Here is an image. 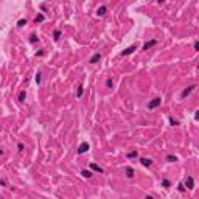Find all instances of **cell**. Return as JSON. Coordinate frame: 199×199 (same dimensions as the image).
Listing matches in <instances>:
<instances>
[{
    "label": "cell",
    "mask_w": 199,
    "mask_h": 199,
    "mask_svg": "<svg viewBox=\"0 0 199 199\" xmlns=\"http://www.w3.org/2000/svg\"><path fill=\"white\" fill-rule=\"evenodd\" d=\"M196 87H198L196 84H191V86H188V87H187V89H184L182 92H180V98H187V97H188L193 90L196 89Z\"/></svg>",
    "instance_id": "cell-1"
},
{
    "label": "cell",
    "mask_w": 199,
    "mask_h": 199,
    "mask_svg": "<svg viewBox=\"0 0 199 199\" xmlns=\"http://www.w3.org/2000/svg\"><path fill=\"white\" fill-rule=\"evenodd\" d=\"M160 104H162V98H154L148 103V109H156V107H159Z\"/></svg>",
    "instance_id": "cell-2"
},
{
    "label": "cell",
    "mask_w": 199,
    "mask_h": 199,
    "mask_svg": "<svg viewBox=\"0 0 199 199\" xmlns=\"http://www.w3.org/2000/svg\"><path fill=\"white\" fill-rule=\"evenodd\" d=\"M89 148H90L89 143H87V142H83V143L78 146V154H84V153H87V151H89Z\"/></svg>",
    "instance_id": "cell-3"
},
{
    "label": "cell",
    "mask_w": 199,
    "mask_h": 199,
    "mask_svg": "<svg viewBox=\"0 0 199 199\" xmlns=\"http://www.w3.org/2000/svg\"><path fill=\"white\" fill-rule=\"evenodd\" d=\"M135 50H137V47H135V45H131V47H128L126 50L121 51V56H129V55H132Z\"/></svg>",
    "instance_id": "cell-4"
},
{
    "label": "cell",
    "mask_w": 199,
    "mask_h": 199,
    "mask_svg": "<svg viewBox=\"0 0 199 199\" xmlns=\"http://www.w3.org/2000/svg\"><path fill=\"white\" fill-rule=\"evenodd\" d=\"M184 185H187L188 190H193V188H195V179H193L191 176H187V180H185Z\"/></svg>",
    "instance_id": "cell-5"
},
{
    "label": "cell",
    "mask_w": 199,
    "mask_h": 199,
    "mask_svg": "<svg viewBox=\"0 0 199 199\" xmlns=\"http://www.w3.org/2000/svg\"><path fill=\"white\" fill-rule=\"evenodd\" d=\"M157 44V40L156 39H153V40H148V42H145V45H143V50L146 51V50H149L151 48V47H154Z\"/></svg>",
    "instance_id": "cell-6"
},
{
    "label": "cell",
    "mask_w": 199,
    "mask_h": 199,
    "mask_svg": "<svg viewBox=\"0 0 199 199\" xmlns=\"http://www.w3.org/2000/svg\"><path fill=\"white\" fill-rule=\"evenodd\" d=\"M140 163H142L143 166H151V165H153V160L146 159V157H142V159H140Z\"/></svg>",
    "instance_id": "cell-7"
},
{
    "label": "cell",
    "mask_w": 199,
    "mask_h": 199,
    "mask_svg": "<svg viewBox=\"0 0 199 199\" xmlns=\"http://www.w3.org/2000/svg\"><path fill=\"white\" fill-rule=\"evenodd\" d=\"M107 13V6H104V5H101L98 9H97V16H104Z\"/></svg>",
    "instance_id": "cell-8"
},
{
    "label": "cell",
    "mask_w": 199,
    "mask_h": 199,
    "mask_svg": "<svg viewBox=\"0 0 199 199\" xmlns=\"http://www.w3.org/2000/svg\"><path fill=\"white\" fill-rule=\"evenodd\" d=\"M100 59H101V55H100V53H95V55H93L90 59H89V62H90V64H97Z\"/></svg>",
    "instance_id": "cell-9"
},
{
    "label": "cell",
    "mask_w": 199,
    "mask_h": 199,
    "mask_svg": "<svg viewBox=\"0 0 199 199\" xmlns=\"http://www.w3.org/2000/svg\"><path fill=\"white\" fill-rule=\"evenodd\" d=\"M90 169H93V171H97V173H104V169L100 165H97V163H90Z\"/></svg>",
    "instance_id": "cell-10"
},
{
    "label": "cell",
    "mask_w": 199,
    "mask_h": 199,
    "mask_svg": "<svg viewBox=\"0 0 199 199\" xmlns=\"http://www.w3.org/2000/svg\"><path fill=\"white\" fill-rule=\"evenodd\" d=\"M126 176L129 177V179H132V177H134V169H132L131 166H126Z\"/></svg>",
    "instance_id": "cell-11"
},
{
    "label": "cell",
    "mask_w": 199,
    "mask_h": 199,
    "mask_svg": "<svg viewBox=\"0 0 199 199\" xmlns=\"http://www.w3.org/2000/svg\"><path fill=\"white\" fill-rule=\"evenodd\" d=\"M45 20V16L44 14H37L36 17H34V22H36V23H40V22H44Z\"/></svg>",
    "instance_id": "cell-12"
},
{
    "label": "cell",
    "mask_w": 199,
    "mask_h": 199,
    "mask_svg": "<svg viewBox=\"0 0 199 199\" xmlns=\"http://www.w3.org/2000/svg\"><path fill=\"white\" fill-rule=\"evenodd\" d=\"M81 174H83V177H87V179L92 177V171H89V169H83V171H81Z\"/></svg>",
    "instance_id": "cell-13"
},
{
    "label": "cell",
    "mask_w": 199,
    "mask_h": 199,
    "mask_svg": "<svg viewBox=\"0 0 199 199\" xmlns=\"http://www.w3.org/2000/svg\"><path fill=\"white\" fill-rule=\"evenodd\" d=\"M25 98H27V92L22 90V92L19 93V101H25Z\"/></svg>",
    "instance_id": "cell-14"
},
{
    "label": "cell",
    "mask_w": 199,
    "mask_h": 199,
    "mask_svg": "<svg viewBox=\"0 0 199 199\" xmlns=\"http://www.w3.org/2000/svg\"><path fill=\"white\" fill-rule=\"evenodd\" d=\"M138 154H137V151H131V153H128L126 154V157H128V159H134V157H137Z\"/></svg>",
    "instance_id": "cell-15"
},
{
    "label": "cell",
    "mask_w": 199,
    "mask_h": 199,
    "mask_svg": "<svg viewBox=\"0 0 199 199\" xmlns=\"http://www.w3.org/2000/svg\"><path fill=\"white\" fill-rule=\"evenodd\" d=\"M162 187H165V188H169V187H171V182H169L168 179H163V180H162Z\"/></svg>",
    "instance_id": "cell-16"
},
{
    "label": "cell",
    "mask_w": 199,
    "mask_h": 199,
    "mask_svg": "<svg viewBox=\"0 0 199 199\" xmlns=\"http://www.w3.org/2000/svg\"><path fill=\"white\" fill-rule=\"evenodd\" d=\"M106 87H107V89H112V87H114V81L110 79V78L106 79Z\"/></svg>",
    "instance_id": "cell-17"
},
{
    "label": "cell",
    "mask_w": 199,
    "mask_h": 199,
    "mask_svg": "<svg viewBox=\"0 0 199 199\" xmlns=\"http://www.w3.org/2000/svg\"><path fill=\"white\" fill-rule=\"evenodd\" d=\"M166 160L168 162H177V157L173 156V154H169V156H166Z\"/></svg>",
    "instance_id": "cell-18"
},
{
    "label": "cell",
    "mask_w": 199,
    "mask_h": 199,
    "mask_svg": "<svg viewBox=\"0 0 199 199\" xmlns=\"http://www.w3.org/2000/svg\"><path fill=\"white\" fill-rule=\"evenodd\" d=\"M83 92H84V87H83V86H79V87H78V92H76V97H78V98H81V97H83Z\"/></svg>",
    "instance_id": "cell-19"
},
{
    "label": "cell",
    "mask_w": 199,
    "mask_h": 199,
    "mask_svg": "<svg viewBox=\"0 0 199 199\" xmlns=\"http://www.w3.org/2000/svg\"><path fill=\"white\" fill-rule=\"evenodd\" d=\"M37 40H39V39H37L36 34H31V36H30V42H31V44H36Z\"/></svg>",
    "instance_id": "cell-20"
},
{
    "label": "cell",
    "mask_w": 199,
    "mask_h": 199,
    "mask_svg": "<svg viewBox=\"0 0 199 199\" xmlns=\"http://www.w3.org/2000/svg\"><path fill=\"white\" fill-rule=\"evenodd\" d=\"M53 37L58 40V39L61 37V31H59V30H55V31H53Z\"/></svg>",
    "instance_id": "cell-21"
},
{
    "label": "cell",
    "mask_w": 199,
    "mask_h": 199,
    "mask_svg": "<svg viewBox=\"0 0 199 199\" xmlns=\"http://www.w3.org/2000/svg\"><path fill=\"white\" fill-rule=\"evenodd\" d=\"M169 123H171V126H179V121L174 120L173 117H169Z\"/></svg>",
    "instance_id": "cell-22"
},
{
    "label": "cell",
    "mask_w": 199,
    "mask_h": 199,
    "mask_svg": "<svg viewBox=\"0 0 199 199\" xmlns=\"http://www.w3.org/2000/svg\"><path fill=\"white\" fill-rule=\"evenodd\" d=\"M25 25H27V19H20L17 22V27H25Z\"/></svg>",
    "instance_id": "cell-23"
},
{
    "label": "cell",
    "mask_w": 199,
    "mask_h": 199,
    "mask_svg": "<svg viewBox=\"0 0 199 199\" xmlns=\"http://www.w3.org/2000/svg\"><path fill=\"white\" fill-rule=\"evenodd\" d=\"M40 78H42V76H40V73H36V78H34V81H36V84H37V86L40 84Z\"/></svg>",
    "instance_id": "cell-24"
},
{
    "label": "cell",
    "mask_w": 199,
    "mask_h": 199,
    "mask_svg": "<svg viewBox=\"0 0 199 199\" xmlns=\"http://www.w3.org/2000/svg\"><path fill=\"white\" fill-rule=\"evenodd\" d=\"M177 190L184 193V191H185V185H184V184H179V185H177Z\"/></svg>",
    "instance_id": "cell-25"
},
{
    "label": "cell",
    "mask_w": 199,
    "mask_h": 199,
    "mask_svg": "<svg viewBox=\"0 0 199 199\" xmlns=\"http://www.w3.org/2000/svg\"><path fill=\"white\" fill-rule=\"evenodd\" d=\"M193 48H195V51H199V42H198V40L193 44Z\"/></svg>",
    "instance_id": "cell-26"
},
{
    "label": "cell",
    "mask_w": 199,
    "mask_h": 199,
    "mask_svg": "<svg viewBox=\"0 0 199 199\" xmlns=\"http://www.w3.org/2000/svg\"><path fill=\"white\" fill-rule=\"evenodd\" d=\"M17 149H19V151H23V143H19V145H17Z\"/></svg>",
    "instance_id": "cell-27"
},
{
    "label": "cell",
    "mask_w": 199,
    "mask_h": 199,
    "mask_svg": "<svg viewBox=\"0 0 199 199\" xmlns=\"http://www.w3.org/2000/svg\"><path fill=\"white\" fill-rule=\"evenodd\" d=\"M199 118V110H196V114H195V120H198Z\"/></svg>",
    "instance_id": "cell-28"
},
{
    "label": "cell",
    "mask_w": 199,
    "mask_h": 199,
    "mask_svg": "<svg viewBox=\"0 0 199 199\" xmlns=\"http://www.w3.org/2000/svg\"><path fill=\"white\" fill-rule=\"evenodd\" d=\"M145 199H153V196H146V198H145Z\"/></svg>",
    "instance_id": "cell-29"
},
{
    "label": "cell",
    "mask_w": 199,
    "mask_h": 199,
    "mask_svg": "<svg viewBox=\"0 0 199 199\" xmlns=\"http://www.w3.org/2000/svg\"><path fill=\"white\" fill-rule=\"evenodd\" d=\"M2 154H3V151H2V149H0V156H2Z\"/></svg>",
    "instance_id": "cell-30"
}]
</instances>
